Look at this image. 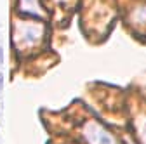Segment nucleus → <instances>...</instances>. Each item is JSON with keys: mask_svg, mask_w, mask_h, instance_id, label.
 Here are the masks:
<instances>
[{"mask_svg": "<svg viewBox=\"0 0 146 144\" xmlns=\"http://www.w3.org/2000/svg\"><path fill=\"white\" fill-rule=\"evenodd\" d=\"M84 135H85L89 144H117L115 137L110 134L103 125H99L96 122H90V123L85 125Z\"/></svg>", "mask_w": 146, "mask_h": 144, "instance_id": "obj_1", "label": "nucleus"}, {"mask_svg": "<svg viewBox=\"0 0 146 144\" xmlns=\"http://www.w3.org/2000/svg\"><path fill=\"white\" fill-rule=\"evenodd\" d=\"M17 35V40H19V44H26V45H33L36 44L42 35H44V26L42 24H35V23H23L19 28H17L16 31Z\"/></svg>", "mask_w": 146, "mask_h": 144, "instance_id": "obj_2", "label": "nucleus"}, {"mask_svg": "<svg viewBox=\"0 0 146 144\" xmlns=\"http://www.w3.org/2000/svg\"><path fill=\"white\" fill-rule=\"evenodd\" d=\"M19 11L25 14H31V16H42L44 14L38 0H19Z\"/></svg>", "mask_w": 146, "mask_h": 144, "instance_id": "obj_3", "label": "nucleus"}, {"mask_svg": "<svg viewBox=\"0 0 146 144\" xmlns=\"http://www.w3.org/2000/svg\"><path fill=\"white\" fill-rule=\"evenodd\" d=\"M132 21L136 24L146 26V4L144 5H139L137 9H134V12H132Z\"/></svg>", "mask_w": 146, "mask_h": 144, "instance_id": "obj_4", "label": "nucleus"}, {"mask_svg": "<svg viewBox=\"0 0 146 144\" xmlns=\"http://www.w3.org/2000/svg\"><path fill=\"white\" fill-rule=\"evenodd\" d=\"M139 137H141V142L146 144V120H143L139 125Z\"/></svg>", "mask_w": 146, "mask_h": 144, "instance_id": "obj_5", "label": "nucleus"}, {"mask_svg": "<svg viewBox=\"0 0 146 144\" xmlns=\"http://www.w3.org/2000/svg\"><path fill=\"white\" fill-rule=\"evenodd\" d=\"M0 64H4V49L0 47Z\"/></svg>", "mask_w": 146, "mask_h": 144, "instance_id": "obj_6", "label": "nucleus"}, {"mask_svg": "<svg viewBox=\"0 0 146 144\" xmlns=\"http://www.w3.org/2000/svg\"><path fill=\"white\" fill-rule=\"evenodd\" d=\"M0 89H4V78H2V75H0Z\"/></svg>", "mask_w": 146, "mask_h": 144, "instance_id": "obj_7", "label": "nucleus"}]
</instances>
